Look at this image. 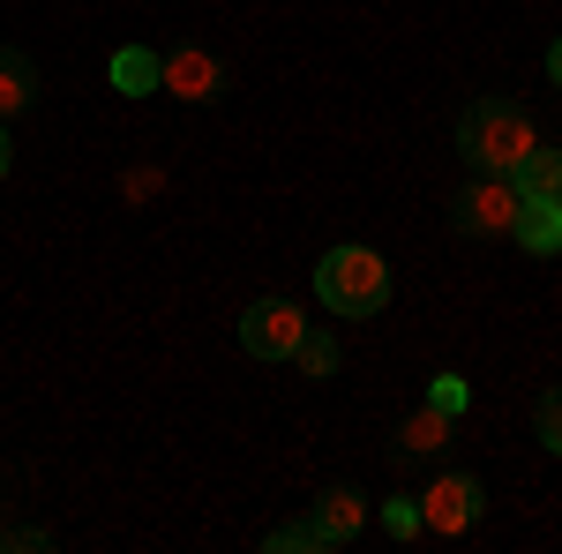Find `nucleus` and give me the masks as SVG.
I'll return each instance as SVG.
<instances>
[{
  "label": "nucleus",
  "mask_w": 562,
  "mask_h": 554,
  "mask_svg": "<svg viewBox=\"0 0 562 554\" xmlns=\"http://www.w3.org/2000/svg\"><path fill=\"white\" fill-rule=\"evenodd\" d=\"M458 150H465L473 172H518V158L532 150V121H525L510 98H480V105H465V121H458Z\"/></svg>",
  "instance_id": "1"
},
{
  "label": "nucleus",
  "mask_w": 562,
  "mask_h": 554,
  "mask_svg": "<svg viewBox=\"0 0 562 554\" xmlns=\"http://www.w3.org/2000/svg\"><path fill=\"white\" fill-rule=\"evenodd\" d=\"M315 293H323L330 315L360 323V315H375L390 299V262L375 248H330V256L315 262Z\"/></svg>",
  "instance_id": "2"
},
{
  "label": "nucleus",
  "mask_w": 562,
  "mask_h": 554,
  "mask_svg": "<svg viewBox=\"0 0 562 554\" xmlns=\"http://www.w3.org/2000/svg\"><path fill=\"white\" fill-rule=\"evenodd\" d=\"M518 180H510V172H480L473 188H465V195H458V233H480V240H495V233H510V225H518Z\"/></svg>",
  "instance_id": "3"
},
{
  "label": "nucleus",
  "mask_w": 562,
  "mask_h": 554,
  "mask_svg": "<svg viewBox=\"0 0 562 554\" xmlns=\"http://www.w3.org/2000/svg\"><path fill=\"white\" fill-rule=\"evenodd\" d=\"M301 338H307V323H301L293 299H256L240 315V352H256V360H293Z\"/></svg>",
  "instance_id": "4"
},
{
  "label": "nucleus",
  "mask_w": 562,
  "mask_h": 554,
  "mask_svg": "<svg viewBox=\"0 0 562 554\" xmlns=\"http://www.w3.org/2000/svg\"><path fill=\"white\" fill-rule=\"evenodd\" d=\"M480 502H487V495H480L473 472H442L428 495H420V532H442V540H450V532H473Z\"/></svg>",
  "instance_id": "5"
},
{
  "label": "nucleus",
  "mask_w": 562,
  "mask_h": 554,
  "mask_svg": "<svg viewBox=\"0 0 562 554\" xmlns=\"http://www.w3.org/2000/svg\"><path fill=\"white\" fill-rule=\"evenodd\" d=\"M158 90H173V98H188V105H203V98L225 90V68H217L203 45H180V53L158 60Z\"/></svg>",
  "instance_id": "6"
},
{
  "label": "nucleus",
  "mask_w": 562,
  "mask_h": 554,
  "mask_svg": "<svg viewBox=\"0 0 562 554\" xmlns=\"http://www.w3.org/2000/svg\"><path fill=\"white\" fill-rule=\"evenodd\" d=\"M360 524H368V502L352 495V487H330L323 502H315V532H323V554H338L360 540Z\"/></svg>",
  "instance_id": "7"
},
{
  "label": "nucleus",
  "mask_w": 562,
  "mask_h": 554,
  "mask_svg": "<svg viewBox=\"0 0 562 554\" xmlns=\"http://www.w3.org/2000/svg\"><path fill=\"white\" fill-rule=\"evenodd\" d=\"M510 240H518L525 256H555V248H562V203H548V195H525V203H518V225H510Z\"/></svg>",
  "instance_id": "8"
},
{
  "label": "nucleus",
  "mask_w": 562,
  "mask_h": 554,
  "mask_svg": "<svg viewBox=\"0 0 562 554\" xmlns=\"http://www.w3.org/2000/svg\"><path fill=\"white\" fill-rule=\"evenodd\" d=\"M31 98H38V68H31L15 45H0V121H15Z\"/></svg>",
  "instance_id": "9"
},
{
  "label": "nucleus",
  "mask_w": 562,
  "mask_h": 554,
  "mask_svg": "<svg viewBox=\"0 0 562 554\" xmlns=\"http://www.w3.org/2000/svg\"><path fill=\"white\" fill-rule=\"evenodd\" d=\"M105 76H113V90H121V98H150V90H158V53L121 45V53L105 60Z\"/></svg>",
  "instance_id": "10"
},
{
  "label": "nucleus",
  "mask_w": 562,
  "mask_h": 554,
  "mask_svg": "<svg viewBox=\"0 0 562 554\" xmlns=\"http://www.w3.org/2000/svg\"><path fill=\"white\" fill-rule=\"evenodd\" d=\"M510 180H518V195H548V203H562V150H540V143H532Z\"/></svg>",
  "instance_id": "11"
},
{
  "label": "nucleus",
  "mask_w": 562,
  "mask_h": 554,
  "mask_svg": "<svg viewBox=\"0 0 562 554\" xmlns=\"http://www.w3.org/2000/svg\"><path fill=\"white\" fill-rule=\"evenodd\" d=\"M442 442H450V412H442V405H420V412L405 420V434H397V450H420V457L442 450Z\"/></svg>",
  "instance_id": "12"
},
{
  "label": "nucleus",
  "mask_w": 562,
  "mask_h": 554,
  "mask_svg": "<svg viewBox=\"0 0 562 554\" xmlns=\"http://www.w3.org/2000/svg\"><path fill=\"white\" fill-rule=\"evenodd\" d=\"M262 547L270 554H323V532H315V517H301V524H278Z\"/></svg>",
  "instance_id": "13"
},
{
  "label": "nucleus",
  "mask_w": 562,
  "mask_h": 554,
  "mask_svg": "<svg viewBox=\"0 0 562 554\" xmlns=\"http://www.w3.org/2000/svg\"><path fill=\"white\" fill-rule=\"evenodd\" d=\"M293 360H301L307 375H338V338H330V330H307Z\"/></svg>",
  "instance_id": "14"
},
{
  "label": "nucleus",
  "mask_w": 562,
  "mask_h": 554,
  "mask_svg": "<svg viewBox=\"0 0 562 554\" xmlns=\"http://www.w3.org/2000/svg\"><path fill=\"white\" fill-rule=\"evenodd\" d=\"M383 532L390 540H420V502H413V495H390L383 502Z\"/></svg>",
  "instance_id": "15"
},
{
  "label": "nucleus",
  "mask_w": 562,
  "mask_h": 554,
  "mask_svg": "<svg viewBox=\"0 0 562 554\" xmlns=\"http://www.w3.org/2000/svg\"><path fill=\"white\" fill-rule=\"evenodd\" d=\"M532 427H540V442L562 457V383L555 389H540V412H532Z\"/></svg>",
  "instance_id": "16"
},
{
  "label": "nucleus",
  "mask_w": 562,
  "mask_h": 554,
  "mask_svg": "<svg viewBox=\"0 0 562 554\" xmlns=\"http://www.w3.org/2000/svg\"><path fill=\"white\" fill-rule=\"evenodd\" d=\"M428 405H442V412L458 420V412H465V375H435V383H428Z\"/></svg>",
  "instance_id": "17"
},
{
  "label": "nucleus",
  "mask_w": 562,
  "mask_h": 554,
  "mask_svg": "<svg viewBox=\"0 0 562 554\" xmlns=\"http://www.w3.org/2000/svg\"><path fill=\"white\" fill-rule=\"evenodd\" d=\"M0 547H15V554H38V547H53L45 532H0Z\"/></svg>",
  "instance_id": "18"
},
{
  "label": "nucleus",
  "mask_w": 562,
  "mask_h": 554,
  "mask_svg": "<svg viewBox=\"0 0 562 554\" xmlns=\"http://www.w3.org/2000/svg\"><path fill=\"white\" fill-rule=\"evenodd\" d=\"M8 166H15V150H8V121H0V180H8Z\"/></svg>",
  "instance_id": "19"
},
{
  "label": "nucleus",
  "mask_w": 562,
  "mask_h": 554,
  "mask_svg": "<svg viewBox=\"0 0 562 554\" xmlns=\"http://www.w3.org/2000/svg\"><path fill=\"white\" fill-rule=\"evenodd\" d=\"M548 76H555V83H562V38H555V53H548Z\"/></svg>",
  "instance_id": "20"
}]
</instances>
